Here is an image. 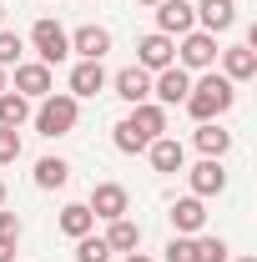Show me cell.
<instances>
[{
    "instance_id": "1",
    "label": "cell",
    "mask_w": 257,
    "mask_h": 262,
    "mask_svg": "<svg viewBox=\"0 0 257 262\" xmlns=\"http://www.w3.org/2000/svg\"><path fill=\"white\" fill-rule=\"evenodd\" d=\"M157 136H166V106L157 101H141V106H131L126 116L111 126V141H116V151H126V157H141Z\"/></svg>"
},
{
    "instance_id": "2",
    "label": "cell",
    "mask_w": 257,
    "mask_h": 262,
    "mask_svg": "<svg viewBox=\"0 0 257 262\" xmlns=\"http://www.w3.org/2000/svg\"><path fill=\"white\" fill-rule=\"evenodd\" d=\"M232 101H237V86L227 81L222 71H207L202 81H192V91H187V111H192V121H217L232 111Z\"/></svg>"
},
{
    "instance_id": "3",
    "label": "cell",
    "mask_w": 257,
    "mask_h": 262,
    "mask_svg": "<svg viewBox=\"0 0 257 262\" xmlns=\"http://www.w3.org/2000/svg\"><path fill=\"white\" fill-rule=\"evenodd\" d=\"M31 121L40 136H71L76 131V121H81V101L71 96V91H51V96H40V106L31 111Z\"/></svg>"
},
{
    "instance_id": "4",
    "label": "cell",
    "mask_w": 257,
    "mask_h": 262,
    "mask_svg": "<svg viewBox=\"0 0 257 262\" xmlns=\"http://www.w3.org/2000/svg\"><path fill=\"white\" fill-rule=\"evenodd\" d=\"M182 46H177V66L182 71H212L217 66V35H207V31H187V35H177Z\"/></svg>"
},
{
    "instance_id": "5",
    "label": "cell",
    "mask_w": 257,
    "mask_h": 262,
    "mask_svg": "<svg viewBox=\"0 0 257 262\" xmlns=\"http://www.w3.org/2000/svg\"><path fill=\"white\" fill-rule=\"evenodd\" d=\"M31 46H35V56H40V66H61L66 56H71V35H66L51 15L31 26Z\"/></svg>"
},
{
    "instance_id": "6",
    "label": "cell",
    "mask_w": 257,
    "mask_h": 262,
    "mask_svg": "<svg viewBox=\"0 0 257 262\" xmlns=\"http://www.w3.org/2000/svg\"><path fill=\"white\" fill-rule=\"evenodd\" d=\"M86 207H91V217H96V222H116V217H126L131 196H126V187H121V182H96Z\"/></svg>"
},
{
    "instance_id": "7",
    "label": "cell",
    "mask_w": 257,
    "mask_h": 262,
    "mask_svg": "<svg viewBox=\"0 0 257 262\" xmlns=\"http://www.w3.org/2000/svg\"><path fill=\"white\" fill-rule=\"evenodd\" d=\"M182 171H187V182H192V196H202V202L227 192V166L217 162V157H202L197 166H182Z\"/></svg>"
},
{
    "instance_id": "8",
    "label": "cell",
    "mask_w": 257,
    "mask_h": 262,
    "mask_svg": "<svg viewBox=\"0 0 257 262\" xmlns=\"http://www.w3.org/2000/svg\"><path fill=\"white\" fill-rule=\"evenodd\" d=\"M187 91H192V71H182L177 61L152 76V96H157V106H182Z\"/></svg>"
},
{
    "instance_id": "9",
    "label": "cell",
    "mask_w": 257,
    "mask_h": 262,
    "mask_svg": "<svg viewBox=\"0 0 257 262\" xmlns=\"http://www.w3.org/2000/svg\"><path fill=\"white\" fill-rule=\"evenodd\" d=\"M166 217H172V232H177V237H197V232L207 227V202L187 192V196H177V202L166 207Z\"/></svg>"
},
{
    "instance_id": "10",
    "label": "cell",
    "mask_w": 257,
    "mask_h": 262,
    "mask_svg": "<svg viewBox=\"0 0 257 262\" xmlns=\"http://www.w3.org/2000/svg\"><path fill=\"white\" fill-rule=\"evenodd\" d=\"M172 61H177V40H172V35L152 31V35H141V40H136V66H141V71H152V76H157V71H166Z\"/></svg>"
},
{
    "instance_id": "11",
    "label": "cell",
    "mask_w": 257,
    "mask_h": 262,
    "mask_svg": "<svg viewBox=\"0 0 257 262\" xmlns=\"http://www.w3.org/2000/svg\"><path fill=\"white\" fill-rule=\"evenodd\" d=\"M10 91H20L26 101H40V96L56 91V76H51V66H40V61H20V66H15V86H10Z\"/></svg>"
},
{
    "instance_id": "12",
    "label": "cell",
    "mask_w": 257,
    "mask_h": 262,
    "mask_svg": "<svg viewBox=\"0 0 257 262\" xmlns=\"http://www.w3.org/2000/svg\"><path fill=\"white\" fill-rule=\"evenodd\" d=\"M157 31L161 35H187V31H197V5H187V0H161L157 5Z\"/></svg>"
},
{
    "instance_id": "13",
    "label": "cell",
    "mask_w": 257,
    "mask_h": 262,
    "mask_svg": "<svg viewBox=\"0 0 257 262\" xmlns=\"http://www.w3.org/2000/svg\"><path fill=\"white\" fill-rule=\"evenodd\" d=\"M66 35H71V51L81 61H101L111 51V31L106 26H76V31H66Z\"/></svg>"
},
{
    "instance_id": "14",
    "label": "cell",
    "mask_w": 257,
    "mask_h": 262,
    "mask_svg": "<svg viewBox=\"0 0 257 262\" xmlns=\"http://www.w3.org/2000/svg\"><path fill=\"white\" fill-rule=\"evenodd\" d=\"M217 61H222V76L232 86H242V81L257 76V51L252 46H227V51H217Z\"/></svg>"
},
{
    "instance_id": "15",
    "label": "cell",
    "mask_w": 257,
    "mask_h": 262,
    "mask_svg": "<svg viewBox=\"0 0 257 262\" xmlns=\"http://www.w3.org/2000/svg\"><path fill=\"white\" fill-rule=\"evenodd\" d=\"M116 96L126 101V106H141V101H152V71H141V66H126V71H116Z\"/></svg>"
},
{
    "instance_id": "16",
    "label": "cell",
    "mask_w": 257,
    "mask_h": 262,
    "mask_svg": "<svg viewBox=\"0 0 257 262\" xmlns=\"http://www.w3.org/2000/svg\"><path fill=\"white\" fill-rule=\"evenodd\" d=\"M197 20H202L207 35L232 31V26H237V0H202V5H197Z\"/></svg>"
},
{
    "instance_id": "17",
    "label": "cell",
    "mask_w": 257,
    "mask_h": 262,
    "mask_svg": "<svg viewBox=\"0 0 257 262\" xmlns=\"http://www.w3.org/2000/svg\"><path fill=\"white\" fill-rule=\"evenodd\" d=\"M106 91V66L101 61H76V71H71V96L86 101V96H101Z\"/></svg>"
},
{
    "instance_id": "18",
    "label": "cell",
    "mask_w": 257,
    "mask_h": 262,
    "mask_svg": "<svg viewBox=\"0 0 257 262\" xmlns=\"http://www.w3.org/2000/svg\"><path fill=\"white\" fill-rule=\"evenodd\" d=\"M146 157H152V166H157L161 177H172V171L187 166V146H182L177 136H157V141L146 146Z\"/></svg>"
},
{
    "instance_id": "19",
    "label": "cell",
    "mask_w": 257,
    "mask_h": 262,
    "mask_svg": "<svg viewBox=\"0 0 257 262\" xmlns=\"http://www.w3.org/2000/svg\"><path fill=\"white\" fill-rule=\"evenodd\" d=\"M192 141H197V151H202V157H217V162L232 151V131H222L217 121H197Z\"/></svg>"
},
{
    "instance_id": "20",
    "label": "cell",
    "mask_w": 257,
    "mask_h": 262,
    "mask_svg": "<svg viewBox=\"0 0 257 262\" xmlns=\"http://www.w3.org/2000/svg\"><path fill=\"white\" fill-rule=\"evenodd\" d=\"M56 227H61L66 237L76 242V237H86V232L96 227V217H91V207H86V202H66V207H61V217H56Z\"/></svg>"
},
{
    "instance_id": "21",
    "label": "cell",
    "mask_w": 257,
    "mask_h": 262,
    "mask_svg": "<svg viewBox=\"0 0 257 262\" xmlns=\"http://www.w3.org/2000/svg\"><path fill=\"white\" fill-rule=\"evenodd\" d=\"M66 182H71V162L66 157H40L35 162V187L40 192H61Z\"/></svg>"
},
{
    "instance_id": "22",
    "label": "cell",
    "mask_w": 257,
    "mask_h": 262,
    "mask_svg": "<svg viewBox=\"0 0 257 262\" xmlns=\"http://www.w3.org/2000/svg\"><path fill=\"white\" fill-rule=\"evenodd\" d=\"M106 247H111V252H136V247H141V227H136L131 217L106 222Z\"/></svg>"
},
{
    "instance_id": "23",
    "label": "cell",
    "mask_w": 257,
    "mask_h": 262,
    "mask_svg": "<svg viewBox=\"0 0 257 262\" xmlns=\"http://www.w3.org/2000/svg\"><path fill=\"white\" fill-rule=\"evenodd\" d=\"M26 121H31V101L20 96V91H0V126L20 131Z\"/></svg>"
},
{
    "instance_id": "24",
    "label": "cell",
    "mask_w": 257,
    "mask_h": 262,
    "mask_svg": "<svg viewBox=\"0 0 257 262\" xmlns=\"http://www.w3.org/2000/svg\"><path fill=\"white\" fill-rule=\"evenodd\" d=\"M192 252H197V262H227V237H207V232H197L192 237Z\"/></svg>"
},
{
    "instance_id": "25",
    "label": "cell",
    "mask_w": 257,
    "mask_h": 262,
    "mask_svg": "<svg viewBox=\"0 0 257 262\" xmlns=\"http://www.w3.org/2000/svg\"><path fill=\"white\" fill-rule=\"evenodd\" d=\"M76 262H111V247H106V237H76Z\"/></svg>"
},
{
    "instance_id": "26",
    "label": "cell",
    "mask_w": 257,
    "mask_h": 262,
    "mask_svg": "<svg viewBox=\"0 0 257 262\" xmlns=\"http://www.w3.org/2000/svg\"><path fill=\"white\" fill-rule=\"evenodd\" d=\"M20 56H26V40L15 31H0V66L10 71V66H20Z\"/></svg>"
},
{
    "instance_id": "27",
    "label": "cell",
    "mask_w": 257,
    "mask_h": 262,
    "mask_svg": "<svg viewBox=\"0 0 257 262\" xmlns=\"http://www.w3.org/2000/svg\"><path fill=\"white\" fill-rule=\"evenodd\" d=\"M10 162H20V131L0 126V166H10Z\"/></svg>"
},
{
    "instance_id": "28",
    "label": "cell",
    "mask_w": 257,
    "mask_h": 262,
    "mask_svg": "<svg viewBox=\"0 0 257 262\" xmlns=\"http://www.w3.org/2000/svg\"><path fill=\"white\" fill-rule=\"evenodd\" d=\"M161 262H197L192 237H172V242H166V257H161Z\"/></svg>"
},
{
    "instance_id": "29",
    "label": "cell",
    "mask_w": 257,
    "mask_h": 262,
    "mask_svg": "<svg viewBox=\"0 0 257 262\" xmlns=\"http://www.w3.org/2000/svg\"><path fill=\"white\" fill-rule=\"evenodd\" d=\"M0 242H10V247L20 242V217H15V212H5V207H0Z\"/></svg>"
},
{
    "instance_id": "30",
    "label": "cell",
    "mask_w": 257,
    "mask_h": 262,
    "mask_svg": "<svg viewBox=\"0 0 257 262\" xmlns=\"http://www.w3.org/2000/svg\"><path fill=\"white\" fill-rule=\"evenodd\" d=\"M0 262H15V247L10 242H0Z\"/></svg>"
},
{
    "instance_id": "31",
    "label": "cell",
    "mask_w": 257,
    "mask_h": 262,
    "mask_svg": "<svg viewBox=\"0 0 257 262\" xmlns=\"http://www.w3.org/2000/svg\"><path fill=\"white\" fill-rule=\"evenodd\" d=\"M126 262H152V257H146V252H126Z\"/></svg>"
},
{
    "instance_id": "32",
    "label": "cell",
    "mask_w": 257,
    "mask_h": 262,
    "mask_svg": "<svg viewBox=\"0 0 257 262\" xmlns=\"http://www.w3.org/2000/svg\"><path fill=\"white\" fill-rule=\"evenodd\" d=\"M0 91H10V76H5V66H0Z\"/></svg>"
},
{
    "instance_id": "33",
    "label": "cell",
    "mask_w": 257,
    "mask_h": 262,
    "mask_svg": "<svg viewBox=\"0 0 257 262\" xmlns=\"http://www.w3.org/2000/svg\"><path fill=\"white\" fill-rule=\"evenodd\" d=\"M0 31H5V5H0Z\"/></svg>"
},
{
    "instance_id": "34",
    "label": "cell",
    "mask_w": 257,
    "mask_h": 262,
    "mask_svg": "<svg viewBox=\"0 0 257 262\" xmlns=\"http://www.w3.org/2000/svg\"><path fill=\"white\" fill-rule=\"evenodd\" d=\"M136 5H161V0H136Z\"/></svg>"
},
{
    "instance_id": "35",
    "label": "cell",
    "mask_w": 257,
    "mask_h": 262,
    "mask_svg": "<svg viewBox=\"0 0 257 262\" xmlns=\"http://www.w3.org/2000/svg\"><path fill=\"white\" fill-rule=\"evenodd\" d=\"M0 207H5V182H0Z\"/></svg>"
},
{
    "instance_id": "36",
    "label": "cell",
    "mask_w": 257,
    "mask_h": 262,
    "mask_svg": "<svg viewBox=\"0 0 257 262\" xmlns=\"http://www.w3.org/2000/svg\"><path fill=\"white\" fill-rule=\"evenodd\" d=\"M237 262H257V257H237Z\"/></svg>"
}]
</instances>
